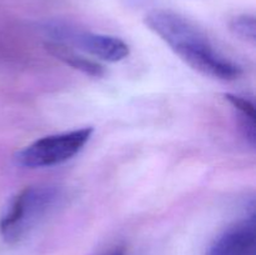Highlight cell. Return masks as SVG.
<instances>
[{
	"label": "cell",
	"instance_id": "cell-1",
	"mask_svg": "<svg viewBox=\"0 0 256 255\" xmlns=\"http://www.w3.org/2000/svg\"><path fill=\"white\" fill-rule=\"evenodd\" d=\"M145 25L164 40L186 64L202 74L220 80H235L242 68L220 54L200 28L172 10H152Z\"/></svg>",
	"mask_w": 256,
	"mask_h": 255
},
{
	"label": "cell",
	"instance_id": "cell-2",
	"mask_svg": "<svg viewBox=\"0 0 256 255\" xmlns=\"http://www.w3.org/2000/svg\"><path fill=\"white\" fill-rule=\"evenodd\" d=\"M64 199L56 185L28 186L9 200L0 216V236L6 244L24 240Z\"/></svg>",
	"mask_w": 256,
	"mask_h": 255
},
{
	"label": "cell",
	"instance_id": "cell-3",
	"mask_svg": "<svg viewBox=\"0 0 256 255\" xmlns=\"http://www.w3.org/2000/svg\"><path fill=\"white\" fill-rule=\"evenodd\" d=\"M94 129L90 126L60 134L48 135L22 148L15 155L18 165L29 169L49 168L62 164L79 154L92 138Z\"/></svg>",
	"mask_w": 256,
	"mask_h": 255
},
{
	"label": "cell",
	"instance_id": "cell-4",
	"mask_svg": "<svg viewBox=\"0 0 256 255\" xmlns=\"http://www.w3.org/2000/svg\"><path fill=\"white\" fill-rule=\"evenodd\" d=\"M54 42L62 44H72L92 56L105 62H116L129 55L130 48L124 40L112 35L96 34L90 32H80L64 25H52L48 28Z\"/></svg>",
	"mask_w": 256,
	"mask_h": 255
},
{
	"label": "cell",
	"instance_id": "cell-5",
	"mask_svg": "<svg viewBox=\"0 0 256 255\" xmlns=\"http://www.w3.org/2000/svg\"><path fill=\"white\" fill-rule=\"evenodd\" d=\"M254 215L225 230L210 246L208 255H255Z\"/></svg>",
	"mask_w": 256,
	"mask_h": 255
},
{
	"label": "cell",
	"instance_id": "cell-6",
	"mask_svg": "<svg viewBox=\"0 0 256 255\" xmlns=\"http://www.w3.org/2000/svg\"><path fill=\"white\" fill-rule=\"evenodd\" d=\"M45 49L50 52L54 58L62 60V62L68 64L74 69L80 70L92 76H102L105 70L99 62H95L82 55L78 54L76 52L68 46L66 44H62L58 42H49L45 44Z\"/></svg>",
	"mask_w": 256,
	"mask_h": 255
},
{
	"label": "cell",
	"instance_id": "cell-7",
	"mask_svg": "<svg viewBox=\"0 0 256 255\" xmlns=\"http://www.w3.org/2000/svg\"><path fill=\"white\" fill-rule=\"evenodd\" d=\"M225 99L239 112L244 120V128L246 130V136L252 144H255V108L250 100L234 94H225Z\"/></svg>",
	"mask_w": 256,
	"mask_h": 255
},
{
	"label": "cell",
	"instance_id": "cell-8",
	"mask_svg": "<svg viewBox=\"0 0 256 255\" xmlns=\"http://www.w3.org/2000/svg\"><path fill=\"white\" fill-rule=\"evenodd\" d=\"M230 30L240 39L255 42L256 40V22L252 15L242 14L232 18L230 22Z\"/></svg>",
	"mask_w": 256,
	"mask_h": 255
},
{
	"label": "cell",
	"instance_id": "cell-9",
	"mask_svg": "<svg viewBox=\"0 0 256 255\" xmlns=\"http://www.w3.org/2000/svg\"><path fill=\"white\" fill-rule=\"evenodd\" d=\"M110 255H124V252H122V250H116V252H114Z\"/></svg>",
	"mask_w": 256,
	"mask_h": 255
}]
</instances>
